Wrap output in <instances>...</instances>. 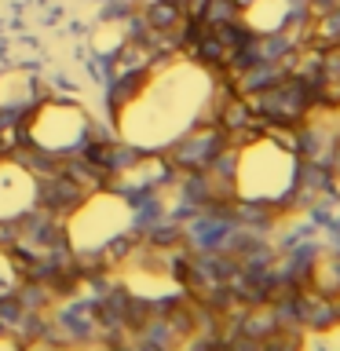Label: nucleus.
<instances>
[{"mask_svg":"<svg viewBox=\"0 0 340 351\" xmlns=\"http://www.w3.org/2000/svg\"><path fill=\"white\" fill-rule=\"evenodd\" d=\"M212 81L197 62H172L147 77V84L121 106V136L139 150H165L202 121Z\"/></svg>","mask_w":340,"mask_h":351,"instance_id":"f257e3e1","label":"nucleus"},{"mask_svg":"<svg viewBox=\"0 0 340 351\" xmlns=\"http://www.w3.org/2000/svg\"><path fill=\"white\" fill-rule=\"evenodd\" d=\"M296 183V158L274 139H252L238 150L234 161V194L256 205L285 197Z\"/></svg>","mask_w":340,"mask_h":351,"instance_id":"f03ea898","label":"nucleus"},{"mask_svg":"<svg viewBox=\"0 0 340 351\" xmlns=\"http://www.w3.org/2000/svg\"><path fill=\"white\" fill-rule=\"evenodd\" d=\"M132 227V208L117 194H92L66 223L73 252H103L110 241H117Z\"/></svg>","mask_w":340,"mask_h":351,"instance_id":"7ed1b4c3","label":"nucleus"},{"mask_svg":"<svg viewBox=\"0 0 340 351\" xmlns=\"http://www.w3.org/2000/svg\"><path fill=\"white\" fill-rule=\"evenodd\" d=\"M84 136H88V117L66 103L40 106L29 121V139L48 154H70L84 143Z\"/></svg>","mask_w":340,"mask_h":351,"instance_id":"20e7f679","label":"nucleus"},{"mask_svg":"<svg viewBox=\"0 0 340 351\" xmlns=\"http://www.w3.org/2000/svg\"><path fill=\"white\" fill-rule=\"evenodd\" d=\"M37 197V183H33L29 169L15 161H0V219H15L33 205Z\"/></svg>","mask_w":340,"mask_h":351,"instance_id":"39448f33","label":"nucleus"},{"mask_svg":"<svg viewBox=\"0 0 340 351\" xmlns=\"http://www.w3.org/2000/svg\"><path fill=\"white\" fill-rule=\"evenodd\" d=\"M125 285L136 296H169L175 293V274L161 263H128L125 267Z\"/></svg>","mask_w":340,"mask_h":351,"instance_id":"423d86ee","label":"nucleus"},{"mask_svg":"<svg viewBox=\"0 0 340 351\" xmlns=\"http://www.w3.org/2000/svg\"><path fill=\"white\" fill-rule=\"evenodd\" d=\"M241 19H245V26L252 33L271 37V33L285 29V22L293 19V0H249Z\"/></svg>","mask_w":340,"mask_h":351,"instance_id":"0eeeda50","label":"nucleus"},{"mask_svg":"<svg viewBox=\"0 0 340 351\" xmlns=\"http://www.w3.org/2000/svg\"><path fill=\"white\" fill-rule=\"evenodd\" d=\"M300 351H340V322L329 326V329H318L304 340Z\"/></svg>","mask_w":340,"mask_h":351,"instance_id":"6e6552de","label":"nucleus"},{"mask_svg":"<svg viewBox=\"0 0 340 351\" xmlns=\"http://www.w3.org/2000/svg\"><path fill=\"white\" fill-rule=\"evenodd\" d=\"M15 289H19V267L0 252V300H8Z\"/></svg>","mask_w":340,"mask_h":351,"instance_id":"1a4fd4ad","label":"nucleus"}]
</instances>
